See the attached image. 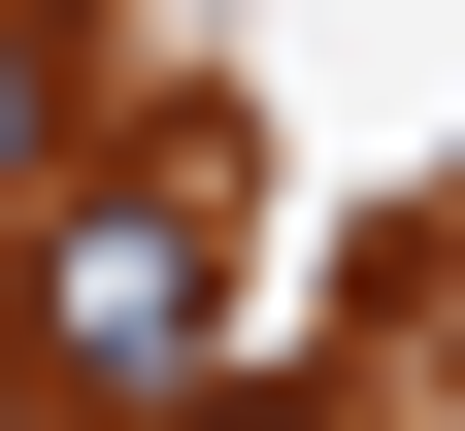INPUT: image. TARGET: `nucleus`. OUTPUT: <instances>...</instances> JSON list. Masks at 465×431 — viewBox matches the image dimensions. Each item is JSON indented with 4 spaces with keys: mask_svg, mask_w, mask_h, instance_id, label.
Masks as SVG:
<instances>
[{
    "mask_svg": "<svg viewBox=\"0 0 465 431\" xmlns=\"http://www.w3.org/2000/svg\"><path fill=\"white\" fill-rule=\"evenodd\" d=\"M34 365H67L100 431L232 365V133H134V166H100L67 232H34Z\"/></svg>",
    "mask_w": 465,
    "mask_h": 431,
    "instance_id": "nucleus-1",
    "label": "nucleus"
},
{
    "mask_svg": "<svg viewBox=\"0 0 465 431\" xmlns=\"http://www.w3.org/2000/svg\"><path fill=\"white\" fill-rule=\"evenodd\" d=\"M67 166V0H0V200Z\"/></svg>",
    "mask_w": 465,
    "mask_h": 431,
    "instance_id": "nucleus-2",
    "label": "nucleus"
}]
</instances>
